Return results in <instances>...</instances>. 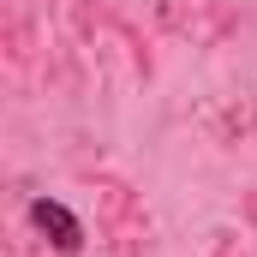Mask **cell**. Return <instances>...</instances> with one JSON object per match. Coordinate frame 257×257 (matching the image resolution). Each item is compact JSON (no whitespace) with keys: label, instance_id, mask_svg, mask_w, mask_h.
<instances>
[{"label":"cell","instance_id":"obj_1","mask_svg":"<svg viewBox=\"0 0 257 257\" xmlns=\"http://www.w3.org/2000/svg\"><path fill=\"white\" fill-rule=\"evenodd\" d=\"M30 227H36V233H42L60 257H78V251H84V239H90V233H84V221L66 209L60 197H30Z\"/></svg>","mask_w":257,"mask_h":257}]
</instances>
